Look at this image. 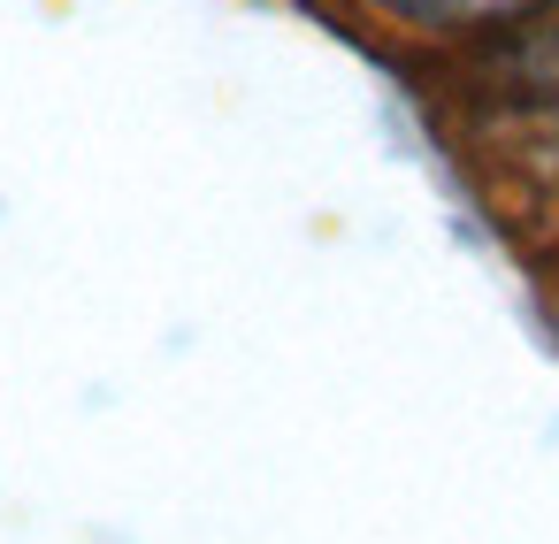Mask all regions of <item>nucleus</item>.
<instances>
[{
  "instance_id": "obj_1",
  "label": "nucleus",
  "mask_w": 559,
  "mask_h": 544,
  "mask_svg": "<svg viewBox=\"0 0 559 544\" xmlns=\"http://www.w3.org/2000/svg\"><path fill=\"white\" fill-rule=\"evenodd\" d=\"M513 108L528 123V146H521V169L536 177V192L559 208V47H521L513 55Z\"/></svg>"
},
{
  "instance_id": "obj_2",
  "label": "nucleus",
  "mask_w": 559,
  "mask_h": 544,
  "mask_svg": "<svg viewBox=\"0 0 559 544\" xmlns=\"http://www.w3.org/2000/svg\"><path fill=\"white\" fill-rule=\"evenodd\" d=\"M368 9L406 24V32H429V39H483V32H513V24L551 16L559 0H368Z\"/></svg>"
}]
</instances>
